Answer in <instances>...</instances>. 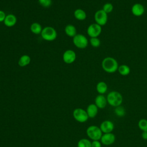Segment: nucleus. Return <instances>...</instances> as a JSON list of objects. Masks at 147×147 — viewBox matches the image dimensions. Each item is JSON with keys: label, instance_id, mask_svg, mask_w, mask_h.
Masks as SVG:
<instances>
[{"label": "nucleus", "instance_id": "nucleus-26", "mask_svg": "<svg viewBox=\"0 0 147 147\" xmlns=\"http://www.w3.org/2000/svg\"><path fill=\"white\" fill-rule=\"evenodd\" d=\"M102 10L107 14L110 13L113 10V5L111 3H106L103 5Z\"/></svg>", "mask_w": 147, "mask_h": 147}, {"label": "nucleus", "instance_id": "nucleus-29", "mask_svg": "<svg viewBox=\"0 0 147 147\" xmlns=\"http://www.w3.org/2000/svg\"><path fill=\"white\" fill-rule=\"evenodd\" d=\"M6 14L5 13L2 11V10H0V22H3L5 18H6Z\"/></svg>", "mask_w": 147, "mask_h": 147}, {"label": "nucleus", "instance_id": "nucleus-10", "mask_svg": "<svg viewBox=\"0 0 147 147\" xmlns=\"http://www.w3.org/2000/svg\"><path fill=\"white\" fill-rule=\"evenodd\" d=\"M62 58L65 63L72 64L75 61L76 59V55L73 50L68 49L63 53Z\"/></svg>", "mask_w": 147, "mask_h": 147}, {"label": "nucleus", "instance_id": "nucleus-1", "mask_svg": "<svg viewBox=\"0 0 147 147\" xmlns=\"http://www.w3.org/2000/svg\"><path fill=\"white\" fill-rule=\"evenodd\" d=\"M118 63L117 61L112 57H106L102 61V67L107 73L113 74L118 71Z\"/></svg>", "mask_w": 147, "mask_h": 147}, {"label": "nucleus", "instance_id": "nucleus-13", "mask_svg": "<svg viewBox=\"0 0 147 147\" xmlns=\"http://www.w3.org/2000/svg\"><path fill=\"white\" fill-rule=\"evenodd\" d=\"M131 11L134 16L136 17H140L144 14L145 12V8L142 4L137 3L132 6Z\"/></svg>", "mask_w": 147, "mask_h": 147}, {"label": "nucleus", "instance_id": "nucleus-16", "mask_svg": "<svg viewBox=\"0 0 147 147\" xmlns=\"http://www.w3.org/2000/svg\"><path fill=\"white\" fill-rule=\"evenodd\" d=\"M74 16L75 18L79 21H83L86 20L87 17V14L86 11L81 9H77L74 11Z\"/></svg>", "mask_w": 147, "mask_h": 147}, {"label": "nucleus", "instance_id": "nucleus-22", "mask_svg": "<svg viewBox=\"0 0 147 147\" xmlns=\"http://www.w3.org/2000/svg\"><path fill=\"white\" fill-rule=\"evenodd\" d=\"M78 147H91V141L87 138H82L78 142Z\"/></svg>", "mask_w": 147, "mask_h": 147}, {"label": "nucleus", "instance_id": "nucleus-18", "mask_svg": "<svg viewBox=\"0 0 147 147\" xmlns=\"http://www.w3.org/2000/svg\"><path fill=\"white\" fill-rule=\"evenodd\" d=\"M107 88L108 87L106 83L103 81H100L98 82L96 86V90L99 94L103 95L107 92Z\"/></svg>", "mask_w": 147, "mask_h": 147}, {"label": "nucleus", "instance_id": "nucleus-7", "mask_svg": "<svg viewBox=\"0 0 147 147\" xmlns=\"http://www.w3.org/2000/svg\"><path fill=\"white\" fill-rule=\"evenodd\" d=\"M94 20L95 23L100 26H104L106 24L108 20L107 14L102 9L97 10L94 14Z\"/></svg>", "mask_w": 147, "mask_h": 147}, {"label": "nucleus", "instance_id": "nucleus-19", "mask_svg": "<svg viewBox=\"0 0 147 147\" xmlns=\"http://www.w3.org/2000/svg\"><path fill=\"white\" fill-rule=\"evenodd\" d=\"M65 34L71 37H74L76 34V29L75 26L72 24L67 25L64 29Z\"/></svg>", "mask_w": 147, "mask_h": 147}, {"label": "nucleus", "instance_id": "nucleus-15", "mask_svg": "<svg viewBox=\"0 0 147 147\" xmlns=\"http://www.w3.org/2000/svg\"><path fill=\"white\" fill-rule=\"evenodd\" d=\"M17 21V19L15 15L13 14H9L6 15L3 23L7 27H12L16 24Z\"/></svg>", "mask_w": 147, "mask_h": 147}, {"label": "nucleus", "instance_id": "nucleus-5", "mask_svg": "<svg viewBox=\"0 0 147 147\" xmlns=\"http://www.w3.org/2000/svg\"><path fill=\"white\" fill-rule=\"evenodd\" d=\"M72 41L74 45L79 49H84L88 44V39L82 34H76L73 37Z\"/></svg>", "mask_w": 147, "mask_h": 147}, {"label": "nucleus", "instance_id": "nucleus-23", "mask_svg": "<svg viewBox=\"0 0 147 147\" xmlns=\"http://www.w3.org/2000/svg\"><path fill=\"white\" fill-rule=\"evenodd\" d=\"M114 113L115 114L119 117H123L126 114V110H125V109L121 105V106H117L116 107H115L114 109Z\"/></svg>", "mask_w": 147, "mask_h": 147}, {"label": "nucleus", "instance_id": "nucleus-24", "mask_svg": "<svg viewBox=\"0 0 147 147\" xmlns=\"http://www.w3.org/2000/svg\"><path fill=\"white\" fill-rule=\"evenodd\" d=\"M138 127L142 131H147V119L145 118L140 119L138 122Z\"/></svg>", "mask_w": 147, "mask_h": 147}, {"label": "nucleus", "instance_id": "nucleus-30", "mask_svg": "<svg viewBox=\"0 0 147 147\" xmlns=\"http://www.w3.org/2000/svg\"><path fill=\"white\" fill-rule=\"evenodd\" d=\"M141 137L142 138V139H144L145 140H147V131H142Z\"/></svg>", "mask_w": 147, "mask_h": 147}, {"label": "nucleus", "instance_id": "nucleus-4", "mask_svg": "<svg viewBox=\"0 0 147 147\" xmlns=\"http://www.w3.org/2000/svg\"><path fill=\"white\" fill-rule=\"evenodd\" d=\"M41 36L43 40L47 41H52L57 38V34L56 30L53 27L46 26L42 29Z\"/></svg>", "mask_w": 147, "mask_h": 147}, {"label": "nucleus", "instance_id": "nucleus-17", "mask_svg": "<svg viewBox=\"0 0 147 147\" xmlns=\"http://www.w3.org/2000/svg\"><path fill=\"white\" fill-rule=\"evenodd\" d=\"M31 59L30 57L28 55H24L20 57L18 60V64L20 67H24L29 65L30 63Z\"/></svg>", "mask_w": 147, "mask_h": 147}, {"label": "nucleus", "instance_id": "nucleus-14", "mask_svg": "<svg viewBox=\"0 0 147 147\" xmlns=\"http://www.w3.org/2000/svg\"><path fill=\"white\" fill-rule=\"evenodd\" d=\"M86 112L89 118H95L98 113V107L95 105V103H91L87 107Z\"/></svg>", "mask_w": 147, "mask_h": 147}, {"label": "nucleus", "instance_id": "nucleus-20", "mask_svg": "<svg viewBox=\"0 0 147 147\" xmlns=\"http://www.w3.org/2000/svg\"><path fill=\"white\" fill-rule=\"evenodd\" d=\"M30 30L34 34H41L42 28L41 25L38 22H33L31 24L30 26Z\"/></svg>", "mask_w": 147, "mask_h": 147}, {"label": "nucleus", "instance_id": "nucleus-3", "mask_svg": "<svg viewBox=\"0 0 147 147\" xmlns=\"http://www.w3.org/2000/svg\"><path fill=\"white\" fill-rule=\"evenodd\" d=\"M87 137L92 141L100 140L103 134L100 127L96 125H91L86 129Z\"/></svg>", "mask_w": 147, "mask_h": 147}, {"label": "nucleus", "instance_id": "nucleus-28", "mask_svg": "<svg viewBox=\"0 0 147 147\" xmlns=\"http://www.w3.org/2000/svg\"><path fill=\"white\" fill-rule=\"evenodd\" d=\"M91 147H102L100 140H94L91 142Z\"/></svg>", "mask_w": 147, "mask_h": 147}, {"label": "nucleus", "instance_id": "nucleus-9", "mask_svg": "<svg viewBox=\"0 0 147 147\" xmlns=\"http://www.w3.org/2000/svg\"><path fill=\"white\" fill-rule=\"evenodd\" d=\"M115 136L113 133H103L100 140V141L102 143V144L109 146L113 144L115 142Z\"/></svg>", "mask_w": 147, "mask_h": 147}, {"label": "nucleus", "instance_id": "nucleus-8", "mask_svg": "<svg viewBox=\"0 0 147 147\" xmlns=\"http://www.w3.org/2000/svg\"><path fill=\"white\" fill-rule=\"evenodd\" d=\"M102 32V26L96 23L91 24L87 29V34L90 37H98Z\"/></svg>", "mask_w": 147, "mask_h": 147}, {"label": "nucleus", "instance_id": "nucleus-11", "mask_svg": "<svg viewBox=\"0 0 147 147\" xmlns=\"http://www.w3.org/2000/svg\"><path fill=\"white\" fill-rule=\"evenodd\" d=\"M99 127L103 133H112L114 129V124L110 120H105L100 124Z\"/></svg>", "mask_w": 147, "mask_h": 147}, {"label": "nucleus", "instance_id": "nucleus-25", "mask_svg": "<svg viewBox=\"0 0 147 147\" xmlns=\"http://www.w3.org/2000/svg\"><path fill=\"white\" fill-rule=\"evenodd\" d=\"M90 43L92 47L97 48L100 45V40L98 37H91Z\"/></svg>", "mask_w": 147, "mask_h": 147}, {"label": "nucleus", "instance_id": "nucleus-12", "mask_svg": "<svg viewBox=\"0 0 147 147\" xmlns=\"http://www.w3.org/2000/svg\"><path fill=\"white\" fill-rule=\"evenodd\" d=\"M95 104L98 107V109H103L106 107L107 101L106 99V96L102 94L98 95L95 98Z\"/></svg>", "mask_w": 147, "mask_h": 147}, {"label": "nucleus", "instance_id": "nucleus-21", "mask_svg": "<svg viewBox=\"0 0 147 147\" xmlns=\"http://www.w3.org/2000/svg\"><path fill=\"white\" fill-rule=\"evenodd\" d=\"M118 71L122 76H127L130 72V68L126 64H122L118 67Z\"/></svg>", "mask_w": 147, "mask_h": 147}, {"label": "nucleus", "instance_id": "nucleus-6", "mask_svg": "<svg viewBox=\"0 0 147 147\" xmlns=\"http://www.w3.org/2000/svg\"><path fill=\"white\" fill-rule=\"evenodd\" d=\"M74 118L80 123H84L88 121L89 117L86 110L82 108H76L74 109L72 113Z\"/></svg>", "mask_w": 147, "mask_h": 147}, {"label": "nucleus", "instance_id": "nucleus-2", "mask_svg": "<svg viewBox=\"0 0 147 147\" xmlns=\"http://www.w3.org/2000/svg\"><path fill=\"white\" fill-rule=\"evenodd\" d=\"M107 103L112 107H116L121 106L123 102L122 94L117 91H110L106 96Z\"/></svg>", "mask_w": 147, "mask_h": 147}, {"label": "nucleus", "instance_id": "nucleus-27", "mask_svg": "<svg viewBox=\"0 0 147 147\" xmlns=\"http://www.w3.org/2000/svg\"><path fill=\"white\" fill-rule=\"evenodd\" d=\"M38 2L44 7H49L52 5V0H38Z\"/></svg>", "mask_w": 147, "mask_h": 147}]
</instances>
